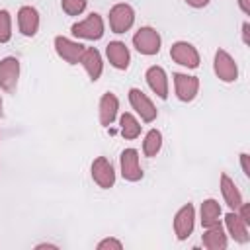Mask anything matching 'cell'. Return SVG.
Masks as SVG:
<instances>
[{
	"label": "cell",
	"mask_w": 250,
	"mask_h": 250,
	"mask_svg": "<svg viewBox=\"0 0 250 250\" xmlns=\"http://www.w3.org/2000/svg\"><path fill=\"white\" fill-rule=\"evenodd\" d=\"M72 35L78 37V39H86V41H98L104 37V31H105V25H104V18L96 12H92L88 18H84L82 21H76L72 23L70 27Z\"/></svg>",
	"instance_id": "6da1fadb"
},
{
	"label": "cell",
	"mask_w": 250,
	"mask_h": 250,
	"mask_svg": "<svg viewBox=\"0 0 250 250\" xmlns=\"http://www.w3.org/2000/svg\"><path fill=\"white\" fill-rule=\"evenodd\" d=\"M160 45H162V39H160V33L150 27V25H143L135 31L133 35V47L141 53V55H146V57H152L160 51Z\"/></svg>",
	"instance_id": "7a4b0ae2"
},
{
	"label": "cell",
	"mask_w": 250,
	"mask_h": 250,
	"mask_svg": "<svg viewBox=\"0 0 250 250\" xmlns=\"http://www.w3.org/2000/svg\"><path fill=\"white\" fill-rule=\"evenodd\" d=\"M213 70H215L217 78H219L221 82H227V84H230V82H234V80L238 78V66H236L234 59L230 57V53L225 51V49H217V51H215V57H213Z\"/></svg>",
	"instance_id": "3957f363"
},
{
	"label": "cell",
	"mask_w": 250,
	"mask_h": 250,
	"mask_svg": "<svg viewBox=\"0 0 250 250\" xmlns=\"http://www.w3.org/2000/svg\"><path fill=\"white\" fill-rule=\"evenodd\" d=\"M107 18H109V29H111L113 33H125V31H129V29L133 27V23H135V10H133L129 4L119 2V4L111 6Z\"/></svg>",
	"instance_id": "277c9868"
},
{
	"label": "cell",
	"mask_w": 250,
	"mask_h": 250,
	"mask_svg": "<svg viewBox=\"0 0 250 250\" xmlns=\"http://www.w3.org/2000/svg\"><path fill=\"white\" fill-rule=\"evenodd\" d=\"M129 104L141 115V119L145 123H152L156 119V115H158V109L152 104V100L143 90H139V88H131L129 90Z\"/></svg>",
	"instance_id": "5b68a950"
},
{
	"label": "cell",
	"mask_w": 250,
	"mask_h": 250,
	"mask_svg": "<svg viewBox=\"0 0 250 250\" xmlns=\"http://www.w3.org/2000/svg\"><path fill=\"white\" fill-rule=\"evenodd\" d=\"M170 57H172L174 62H178V64H182L186 68H197L199 62H201L199 51L191 43H188V41H176V43H172Z\"/></svg>",
	"instance_id": "8992f818"
},
{
	"label": "cell",
	"mask_w": 250,
	"mask_h": 250,
	"mask_svg": "<svg viewBox=\"0 0 250 250\" xmlns=\"http://www.w3.org/2000/svg\"><path fill=\"white\" fill-rule=\"evenodd\" d=\"M195 227V207L191 203L182 205L174 215V234L178 240H186Z\"/></svg>",
	"instance_id": "52a82bcc"
},
{
	"label": "cell",
	"mask_w": 250,
	"mask_h": 250,
	"mask_svg": "<svg viewBox=\"0 0 250 250\" xmlns=\"http://www.w3.org/2000/svg\"><path fill=\"white\" fill-rule=\"evenodd\" d=\"M174 92L180 102H193L199 94V78L184 72H174Z\"/></svg>",
	"instance_id": "ba28073f"
},
{
	"label": "cell",
	"mask_w": 250,
	"mask_h": 250,
	"mask_svg": "<svg viewBox=\"0 0 250 250\" xmlns=\"http://www.w3.org/2000/svg\"><path fill=\"white\" fill-rule=\"evenodd\" d=\"M86 45H82L80 41H74V39H68L64 35H57L55 37V51L57 55L66 61L68 64H78L80 62V57L84 53Z\"/></svg>",
	"instance_id": "9c48e42d"
},
{
	"label": "cell",
	"mask_w": 250,
	"mask_h": 250,
	"mask_svg": "<svg viewBox=\"0 0 250 250\" xmlns=\"http://www.w3.org/2000/svg\"><path fill=\"white\" fill-rule=\"evenodd\" d=\"M90 172H92V180L98 184V188H102V189L113 188V184H115V170H113L111 162L105 156L94 158V162L90 166Z\"/></svg>",
	"instance_id": "30bf717a"
},
{
	"label": "cell",
	"mask_w": 250,
	"mask_h": 250,
	"mask_svg": "<svg viewBox=\"0 0 250 250\" xmlns=\"http://www.w3.org/2000/svg\"><path fill=\"white\" fill-rule=\"evenodd\" d=\"M20 80V61L16 57H4L0 61V88L4 92H14Z\"/></svg>",
	"instance_id": "8fae6325"
},
{
	"label": "cell",
	"mask_w": 250,
	"mask_h": 250,
	"mask_svg": "<svg viewBox=\"0 0 250 250\" xmlns=\"http://www.w3.org/2000/svg\"><path fill=\"white\" fill-rule=\"evenodd\" d=\"M119 166H121V176L127 182H139L143 178V168L139 162V150L125 148L119 156Z\"/></svg>",
	"instance_id": "7c38bea8"
},
{
	"label": "cell",
	"mask_w": 250,
	"mask_h": 250,
	"mask_svg": "<svg viewBox=\"0 0 250 250\" xmlns=\"http://www.w3.org/2000/svg\"><path fill=\"white\" fill-rule=\"evenodd\" d=\"M39 12L33 6H21L18 10V29L25 37H33L39 31Z\"/></svg>",
	"instance_id": "4fadbf2b"
},
{
	"label": "cell",
	"mask_w": 250,
	"mask_h": 250,
	"mask_svg": "<svg viewBox=\"0 0 250 250\" xmlns=\"http://www.w3.org/2000/svg\"><path fill=\"white\" fill-rule=\"evenodd\" d=\"M105 57L109 64L117 70H127L131 62V53L123 41H109L105 47Z\"/></svg>",
	"instance_id": "5bb4252c"
},
{
	"label": "cell",
	"mask_w": 250,
	"mask_h": 250,
	"mask_svg": "<svg viewBox=\"0 0 250 250\" xmlns=\"http://www.w3.org/2000/svg\"><path fill=\"white\" fill-rule=\"evenodd\" d=\"M145 78H146V84L148 88L160 98V100H166L168 98V74L162 66H148L146 72H145Z\"/></svg>",
	"instance_id": "9a60e30c"
},
{
	"label": "cell",
	"mask_w": 250,
	"mask_h": 250,
	"mask_svg": "<svg viewBox=\"0 0 250 250\" xmlns=\"http://www.w3.org/2000/svg\"><path fill=\"white\" fill-rule=\"evenodd\" d=\"M117 111H119V100H117V96L113 92H105L100 98V104H98L100 123L104 127H109L117 119Z\"/></svg>",
	"instance_id": "2e32d148"
},
{
	"label": "cell",
	"mask_w": 250,
	"mask_h": 250,
	"mask_svg": "<svg viewBox=\"0 0 250 250\" xmlns=\"http://www.w3.org/2000/svg\"><path fill=\"white\" fill-rule=\"evenodd\" d=\"M80 64L84 66V70L88 72L92 82H96L104 72V61H102V55L96 47H86L84 49V53L80 57Z\"/></svg>",
	"instance_id": "e0dca14e"
},
{
	"label": "cell",
	"mask_w": 250,
	"mask_h": 250,
	"mask_svg": "<svg viewBox=\"0 0 250 250\" xmlns=\"http://www.w3.org/2000/svg\"><path fill=\"white\" fill-rule=\"evenodd\" d=\"M225 227H227V234L230 238H234L236 242L240 244H246L250 240V234H248V225L238 217L236 211H229L225 215Z\"/></svg>",
	"instance_id": "ac0fdd59"
},
{
	"label": "cell",
	"mask_w": 250,
	"mask_h": 250,
	"mask_svg": "<svg viewBox=\"0 0 250 250\" xmlns=\"http://www.w3.org/2000/svg\"><path fill=\"white\" fill-rule=\"evenodd\" d=\"M201 242L207 250H225L227 244H229V238H227L225 229L219 223V225H213V227L205 229V232L201 234Z\"/></svg>",
	"instance_id": "d6986e66"
},
{
	"label": "cell",
	"mask_w": 250,
	"mask_h": 250,
	"mask_svg": "<svg viewBox=\"0 0 250 250\" xmlns=\"http://www.w3.org/2000/svg\"><path fill=\"white\" fill-rule=\"evenodd\" d=\"M219 186H221V193H223L225 203L230 207V211H236L238 205H240L244 199H242V195H240V191H238L234 180H230L229 174L223 172V174H221V180H219Z\"/></svg>",
	"instance_id": "ffe728a7"
},
{
	"label": "cell",
	"mask_w": 250,
	"mask_h": 250,
	"mask_svg": "<svg viewBox=\"0 0 250 250\" xmlns=\"http://www.w3.org/2000/svg\"><path fill=\"white\" fill-rule=\"evenodd\" d=\"M221 205L217 199L209 197L201 203V209H199V221H201V227L207 229V227H213V225H219L221 223Z\"/></svg>",
	"instance_id": "44dd1931"
},
{
	"label": "cell",
	"mask_w": 250,
	"mask_h": 250,
	"mask_svg": "<svg viewBox=\"0 0 250 250\" xmlns=\"http://www.w3.org/2000/svg\"><path fill=\"white\" fill-rule=\"evenodd\" d=\"M141 123L137 121V117L133 115V113H123L121 117H119V131H121V135L125 137V139H129V141H133V139H137L139 135H141Z\"/></svg>",
	"instance_id": "7402d4cb"
},
{
	"label": "cell",
	"mask_w": 250,
	"mask_h": 250,
	"mask_svg": "<svg viewBox=\"0 0 250 250\" xmlns=\"http://www.w3.org/2000/svg\"><path fill=\"white\" fill-rule=\"evenodd\" d=\"M162 148V133L158 129H150L146 135H145V141H143V152L145 156L152 158L160 152Z\"/></svg>",
	"instance_id": "603a6c76"
},
{
	"label": "cell",
	"mask_w": 250,
	"mask_h": 250,
	"mask_svg": "<svg viewBox=\"0 0 250 250\" xmlns=\"http://www.w3.org/2000/svg\"><path fill=\"white\" fill-rule=\"evenodd\" d=\"M12 39V16L8 10H0V43Z\"/></svg>",
	"instance_id": "cb8c5ba5"
},
{
	"label": "cell",
	"mask_w": 250,
	"mask_h": 250,
	"mask_svg": "<svg viewBox=\"0 0 250 250\" xmlns=\"http://www.w3.org/2000/svg\"><path fill=\"white\" fill-rule=\"evenodd\" d=\"M88 6V0H61V8L68 16H80Z\"/></svg>",
	"instance_id": "d4e9b609"
},
{
	"label": "cell",
	"mask_w": 250,
	"mask_h": 250,
	"mask_svg": "<svg viewBox=\"0 0 250 250\" xmlns=\"http://www.w3.org/2000/svg\"><path fill=\"white\" fill-rule=\"evenodd\" d=\"M121 248H123L121 240H117L113 236H107V238L98 242V250H121Z\"/></svg>",
	"instance_id": "484cf974"
},
{
	"label": "cell",
	"mask_w": 250,
	"mask_h": 250,
	"mask_svg": "<svg viewBox=\"0 0 250 250\" xmlns=\"http://www.w3.org/2000/svg\"><path fill=\"white\" fill-rule=\"evenodd\" d=\"M240 166H242L244 176L248 178V176H250V166H248V154H246V152H242V154H240Z\"/></svg>",
	"instance_id": "4316f807"
},
{
	"label": "cell",
	"mask_w": 250,
	"mask_h": 250,
	"mask_svg": "<svg viewBox=\"0 0 250 250\" xmlns=\"http://www.w3.org/2000/svg\"><path fill=\"white\" fill-rule=\"evenodd\" d=\"M242 43H244V45L250 43V23H248V21L242 23Z\"/></svg>",
	"instance_id": "83f0119b"
},
{
	"label": "cell",
	"mask_w": 250,
	"mask_h": 250,
	"mask_svg": "<svg viewBox=\"0 0 250 250\" xmlns=\"http://www.w3.org/2000/svg\"><path fill=\"white\" fill-rule=\"evenodd\" d=\"M209 2L211 0H186V4L191 6V8H205Z\"/></svg>",
	"instance_id": "f1b7e54d"
},
{
	"label": "cell",
	"mask_w": 250,
	"mask_h": 250,
	"mask_svg": "<svg viewBox=\"0 0 250 250\" xmlns=\"http://www.w3.org/2000/svg\"><path fill=\"white\" fill-rule=\"evenodd\" d=\"M238 8L242 10L244 16H250V0H238Z\"/></svg>",
	"instance_id": "f546056e"
},
{
	"label": "cell",
	"mask_w": 250,
	"mask_h": 250,
	"mask_svg": "<svg viewBox=\"0 0 250 250\" xmlns=\"http://www.w3.org/2000/svg\"><path fill=\"white\" fill-rule=\"evenodd\" d=\"M37 250H43V248H49V250H57V244H49V242H41L35 246Z\"/></svg>",
	"instance_id": "4dcf8cb0"
},
{
	"label": "cell",
	"mask_w": 250,
	"mask_h": 250,
	"mask_svg": "<svg viewBox=\"0 0 250 250\" xmlns=\"http://www.w3.org/2000/svg\"><path fill=\"white\" fill-rule=\"evenodd\" d=\"M0 115H2V98H0Z\"/></svg>",
	"instance_id": "1f68e13d"
}]
</instances>
